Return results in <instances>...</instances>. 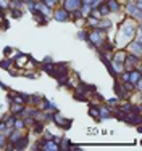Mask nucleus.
<instances>
[{
  "label": "nucleus",
  "mask_w": 142,
  "mask_h": 151,
  "mask_svg": "<svg viewBox=\"0 0 142 151\" xmlns=\"http://www.w3.org/2000/svg\"><path fill=\"white\" fill-rule=\"evenodd\" d=\"M115 90H116V95H118V98H125V96H126V92H125V88H123L121 85L115 84Z\"/></svg>",
  "instance_id": "7"
},
{
  "label": "nucleus",
  "mask_w": 142,
  "mask_h": 151,
  "mask_svg": "<svg viewBox=\"0 0 142 151\" xmlns=\"http://www.w3.org/2000/svg\"><path fill=\"white\" fill-rule=\"evenodd\" d=\"M99 13H100V15H108V13H110V10H108L107 3H100V6H99Z\"/></svg>",
  "instance_id": "8"
},
{
  "label": "nucleus",
  "mask_w": 142,
  "mask_h": 151,
  "mask_svg": "<svg viewBox=\"0 0 142 151\" xmlns=\"http://www.w3.org/2000/svg\"><path fill=\"white\" fill-rule=\"evenodd\" d=\"M89 114H90V116H94V117H97V119L100 117L99 109H95V108H90V109H89Z\"/></svg>",
  "instance_id": "12"
},
{
  "label": "nucleus",
  "mask_w": 142,
  "mask_h": 151,
  "mask_svg": "<svg viewBox=\"0 0 142 151\" xmlns=\"http://www.w3.org/2000/svg\"><path fill=\"white\" fill-rule=\"evenodd\" d=\"M53 18H55L57 21H66L68 18H70V13H68V10L61 8V10H57L55 15H53Z\"/></svg>",
  "instance_id": "2"
},
{
  "label": "nucleus",
  "mask_w": 142,
  "mask_h": 151,
  "mask_svg": "<svg viewBox=\"0 0 142 151\" xmlns=\"http://www.w3.org/2000/svg\"><path fill=\"white\" fill-rule=\"evenodd\" d=\"M45 109L57 111V106H55V103H52V101H45Z\"/></svg>",
  "instance_id": "11"
},
{
  "label": "nucleus",
  "mask_w": 142,
  "mask_h": 151,
  "mask_svg": "<svg viewBox=\"0 0 142 151\" xmlns=\"http://www.w3.org/2000/svg\"><path fill=\"white\" fill-rule=\"evenodd\" d=\"M107 6H108V10H110V12H118V10H119L118 0H108V2H107Z\"/></svg>",
  "instance_id": "4"
},
{
  "label": "nucleus",
  "mask_w": 142,
  "mask_h": 151,
  "mask_svg": "<svg viewBox=\"0 0 142 151\" xmlns=\"http://www.w3.org/2000/svg\"><path fill=\"white\" fill-rule=\"evenodd\" d=\"M23 109H24V106H23V105H16V106H13V108H12V111H13L15 114L21 113V111H23Z\"/></svg>",
  "instance_id": "13"
},
{
  "label": "nucleus",
  "mask_w": 142,
  "mask_h": 151,
  "mask_svg": "<svg viewBox=\"0 0 142 151\" xmlns=\"http://www.w3.org/2000/svg\"><path fill=\"white\" fill-rule=\"evenodd\" d=\"M58 148H60V146H58L57 143H53V140L52 142H45L42 146V150H58Z\"/></svg>",
  "instance_id": "6"
},
{
  "label": "nucleus",
  "mask_w": 142,
  "mask_h": 151,
  "mask_svg": "<svg viewBox=\"0 0 142 151\" xmlns=\"http://www.w3.org/2000/svg\"><path fill=\"white\" fill-rule=\"evenodd\" d=\"M16 143H18V145H15V143H13V148H15V150H23L24 146L29 143V138H28V137H24V138H20Z\"/></svg>",
  "instance_id": "3"
},
{
  "label": "nucleus",
  "mask_w": 142,
  "mask_h": 151,
  "mask_svg": "<svg viewBox=\"0 0 142 151\" xmlns=\"http://www.w3.org/2000/svg\"><path fill=\"white\" fill-rule=\"evenodd\" d=\"M5 145V137H0V148Z\"/></svg>",
  "instance_id": "20"
},
{
  "label": "nucleus",
  "mask_w": 142,
  "mask_h": 151,
  "mask_svg": "<svg viewBox=\"0 0 142 151\" xmlns=\"http://www.w3.org/2000/svg\"><path fill=\"white\" fill-rule=\"evenodd\" d=\"M89 40H92V45H100L102 42L105 40V37H103V34H102V31H94L92 34L89 35Z\"/></svg>",
  "instance_id": "1"
},
{
  "label": "nucleus",
  "mask_w": 142,
  "mask_h": 151,
  "mask_svg": "<svg viewBox=\"0 0 142 151\" xmlns=\"http://www.w3.org/2000/svg\"><path fill=\"white\" fill-rule=\"evenodd\" d=\"M116 101H118V98H111V100H108V105H113Z\"/></svg>",
  "instance_id": "21"
},
{
  "label": "nucleus",
  "mask_w": 142,
  "mask_h": 151,
  "mask_svg": "<svg viewBox=\"0 0 142 151\" xmlns=\"http://www.w3.org/2000/svg\"><path fill=\"white\" fill-rule=\"evenodd\" d=\"M89 24H90V26H97V24H99V21H97V19H92V18H90V19H89Z\"/></svg>",
  "instance_id": "18"
},
{
  "label": "nucleus",
  "mask_w": 142,
  "mask_h": 151,
  "mask_svg": "<svg viewBox=\"0 0 142 151\" xmlns=\"http://www.w3.org/2000/svg\"><path fill=\"white\" fill-rule=\"evenodd\" d=\"M70 146V140H63V146L61 148H68Z\"/></svg>",
  "instance_id": "19"
},
{
  "label": "nucleus",
  "mask_w": 142,
  "mask_h": 151,
  "mask_svg": "<svg viewBox=\"0 0 142 151\" xmlns=\"http://www.w3.org/2000/svg\"><path fill=\"white\" fill-rule=\"evenodd\" d=\"M34 132H37V134H41V132H44V125L39 124V121H34Z\"/></svg>",
  "instance_id": "10"
},
{
  "label": "nucleus",
  "mask_w": 142,
  "mask_h": 151,
  "mask_svg": "<svg viewBox=\"0 0 142 151\" xmlns=\"http://www.w3.org/2000/svg\"><path fill=\"white\" fill-rule=\"evenodd\" d=\"M15 125H16V129H23L24 127V124L21 121H18V117H16V121H15Z\"/></svg>",
  "instance_id": "17"
},
{
  "label": "nucleus",
  "mask_w": 142,
  "mask_h": 151,
  "mask_svg": "<svg viewBox=\"0 0 142 151\" xmlns=\"http://www.w3.org/2000/svg\"><path fill=\"white\" fill-rule=\"evenodd\" d=\"M5 127H7L5 122H0V129H2V130H5Z\"/></svg>",
  "instance_id": "22"
},
{
  "label": "nucleus",
  "mask_w": 142,
  "mask_h": 151,
  "mask_svg": "<svg viewBox=\"0 0 142 151\" xmlns=\"http://www.w3.org/2000/svg\"><path fill=\"white\" fill-rule=\"evenodd\" d=\"M12 16H13V18H21V10H20V8H13Z\"/></svg>",
  "instance_id": "14"
},
{
  "label": "nucleus",
  "mask_w": 142,
  "mask_h": 151,
  "mask_svg": "<svg viewBox=\"0 0 142 151\" xmlns=\"http://www.w3.org/2000/svg\"><path fill=\"white\" fill-rule=\"evenodd\" d=\"M78 37H79V39H82V40H87V39H89V35H87V32L81 31V32L78 34Z\"/></svg>",
  "instance_id": "16"
},
{
  "label": "nucleus",
  "mask_w": 142,
  "mask_h": 151,
  "mask_svg": "<svg viewBox=\"0 0 142 151\" xmlns=\"http://www.w3.org/2000/svg\"><path fill=\"white\" fill-rule=\"evenodd\" d=\"M99 114H100L102 119H108V117L113 116V114L110 113V109H107V108H100V109H99Z\"/></svg>",
  "instance_id": "5"
},
{
  "label": "nucleus",
  "mask_w": 142,
  "mask_h": 151,
  "mask_svg": "<svg viewBox=\"0 0 142 151\" xmlns=\"http://www.w3.org/2000/svg\"><path fill=\"white\" fill-rule=\"evenodd\" d=\"M0 68H3V69H8V68H10V61H8V60L0 61Z\"/></svg>",
  "instance_id": "15"
},
{
  "label": "nucleus",
  "mask_w": 142,
  "mask_h": 151,
  "mask_svg": "<svg viewBox=\"0 0 142 151\" xmlns=\"http://www.w3.org/2000/svg\"><path fill=\"white\" fill-rule=\"evenodd\" d=\"M20 138H21V134H20V132H15V134L12 132V135H10V142H12V143H16Z\"/></svg>",
  "instance_id": "9"
}]
</instances>
